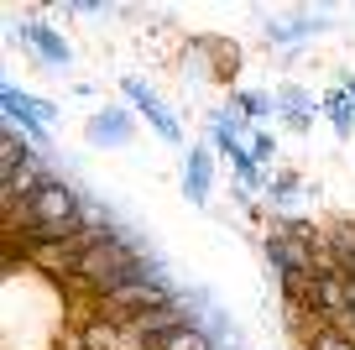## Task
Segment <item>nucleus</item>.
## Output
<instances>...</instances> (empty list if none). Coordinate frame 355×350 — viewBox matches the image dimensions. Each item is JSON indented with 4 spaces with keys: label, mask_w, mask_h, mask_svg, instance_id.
<instances>
[{
    "label": "nucleus",
    "mask_w": 355,
    "mask_h": 350,
    "mask_svg": "<svg viewBox=\"0 0 355 350\" xmlns=\"http://www.w3.org/2000/svg\"><path fill=\"white\" fill-rule=\"evenodd\" d=\"M0 105H6V126H16L26 142H42L47 126L58 121L53 99H32L26 89H16V84H0Z\"/></svg>",
    "instance_id": "obj_3"
},
{
    "label": "nucleus",
    "mask_w": 355,
    "mask_h": 350,
    "mask_svg": "<svg viewBox=\"0 0 355 350\" xmlns=\"http://www.w3.org/2000/svg\"><path fill=\"white\" fill-rule=\"evenodd\" d=\"M266 209H288L293 199H298V173H277L272 183H266Z\"/></svg>",
    "instance_id": "obj_14"
},
{
    "label": "nucleus",
    "mask_w": 355,
    "mask_h": 350,
    "mask_svg": "<svg viewBox=\"0 0 355 350\" xmlns=\"http://www.w3.org/2000/svg\"><path fill=\"white\" fill-rule=\"evenodd\" d=\"M214 188V147H189V162H183V199L189 204H209Z\"/></svg>",
    "instance_id": "obj_6"
},
{
    "label": "nucleus",
    "mask_w": 355,
    "mask_h": 350,
    "mask_svg": "<svg viewBox=\"0 0 355 350\" xmlns=\"http://www.w3.org/2000/svg\"><path fill=\"white\" fill-rule=\"evenodd\" d=\"M251 157H256V162H272V157H277V142H272V136H266V131H251Z\"/></svg>",
    "instance_id": "obj_15"
},
{
    "label": "nucleus",
    "mask_w": 355,
    "mask_h": 350,
    "mask_svg": "<svg viewBox=\"0 0 355 350\" xmlns=\"http://www.w3.org/2000/svg\"><path fill=\"white\" fill-rule=\"evenodd\" d=\"M277 115L293 126V131H309V121L319 115V105H313L298 84H282V89H277Z\"/></svg>",
    "instance_id": "obj_10"
},
{
    "label": "nucleus",
    "mask_w": 355,
    "mask_h": 350,
    "mask_svg": "<svg viewBox=\"0 0 355 350\" xmlns=\"http://www.w3.org/2000/svg\"><path fill=\"white\" fill-rule=\"evenodd\" d=\"M230 105L241 110L245 121H272L277 115V94H261V89H235Z\"/></svg>",
    "instance_id": "obj_12"
},
{
    "label": "nucleus",
    "mask_w": 355,
    "mask_h": 350,
    "mask_svg": "<svg viewBox=\"0 0 355 350\" xmlns=\"http://www.w3.org/2000/svg\"><path fill=\"white\" fill-rule=\"evenodd\" d=\"M146 262H152V251L131 241V230L115 225V230H105V241L94 246L84 262H78V277H73V283L84 288V293H94V298H110L115 288L136 283Z\"/></svg>",
    "instance_id": "obj_2"
},
{
    "label": "nucleus",
    "mask_w": 355,
    "mask_h": 350,
    "mask_svg": "<svg viewBox=\"0 0 355 350\" xmlns=\"http://www.w3.org/2000/svg\"><path fill=\"white\" fill-rule=\"evenodd\" d=\"M121 89H125V105L141 110V121H152V131L162 136L167 147H183V126H178V115L157 99V89L146 84V78H121Z\"/></svg>",
    "instance_id": "obj_4"
},
{
    "label": "nucleus",
    "mask_w": 355,
    "mask_h": 350,
    "mask_svg": "<svg viewBox=\"0 0 355 350\" xmlns=\"http://www.w3.org/2000/svg\"><path fill=\"white\" fill-rule=\"evenodd\" d=\"M199 53L209 58V78H220V84L241 74V42H230V37H204Z\"/></svg>",
    "instance_id": "obj_8"
},
{
    "label": "nucleus",
    "mask_w": 355,
    "mask_h": 350,
    "mask_svg": "<svg viewBox=\"0 0 355 350\" xmlns=\"http://www.w3.org/2000/svg\"><path fill=\"white\" fill-rule=\"evenodd\" d=\"M11 219H16V230H21L16 241H63V235L89 230L84 199H78V188L63 183V178H47L32 199H21V204H16Z\"/></svg>",
    "instance_id": "obj_1"
},
{
    "label": "nucleus",
    "mask_w": 355,
    "mask_h": 350,
    "mask_svg": "<svg viewBox=\"0 0 355 350\" xmlns=\"http://www.w3.org/2000/svg\"><path fill=\"white\" fill-rule=\"evenodd\" d=\"M340 89H345V94L355 99V74H345V84H340Z\"/></svg>",
    "instance_id": "obj_16"
},
{
    "label": "nucleus",
    "mask_w": 355,
    "mask_h": 350,
    "mask_svg": "<svg viewBox=\"0 0 355 350\" xmlns=\"http://www.w3.org/2000/svg\"><path fill=\"white\" fill-rule=\"evenodd\" d=\"M313 32H329V16H277V22H266V37L272 42H298V37H313Z\"/></svg>",
    "instance_id": "obj_9"
},
{
    "label": "nucleus",
    "mask_w": 355,
    "mask_h": 350,
    "mask_svg": "<svg viewBox=\"0 0 355 350\" xmlns=\"http://www.w3.org/2000/svg\"><path fill=\"white\" fill-rule=\"evenodd\" d=\"M146 350H214V335L204 324H183L162 340H146Z\"/></svg>",
    "instance_id": "obj_11"
},
{
    "label": "nucleus",
    "mask_w": 355,
    "mask_h": 350,
    "mask_svg": "<svg viewBox=\"0 0 355 350\" xmlns=\"http://www.w3.org/2000/svg\"><path fill=\"white\" fill-rule=\"evenodd\" d=\"M324 115L334 121V136H350L355 131V99L345 94V89H329V94H324Z\"/></svg>",
    "instance_id": "obj_13"
},
{
    "label": "nucleus",
    "mask_w": 355,
    "mask_h": 350,
    "mask_svg": "<svg viewBox=\"0 0 355 350\" xmlns=\"http://www.w3.org/2000/svg\"><path fill=\"white\" fill-rule=\"evenodd\" d=\"M131 110L125 105H105V110H94L89 115V126H84V136H89V147H105V152H115V147H131Z\"/></svg>",
    "instance_id": "obj_5"
},
{
    "label": "nucleus",
    "mask_w": 355,
    "mask_h": 350,
    "mask_svg": "<svg viewBox=\"0 0 355 350\" xmlns=\"http://www.w3.org/2000/svg\"><path fill=\"white\" fill-rule=\"evenodd\" d=\"M21 37L37 47V58H42V63H53V68L73 63V47H68V42H63V32H53L47 22H21Z\"/></svg>",
    "instance_id": "obj_7"
}]
</instances>
